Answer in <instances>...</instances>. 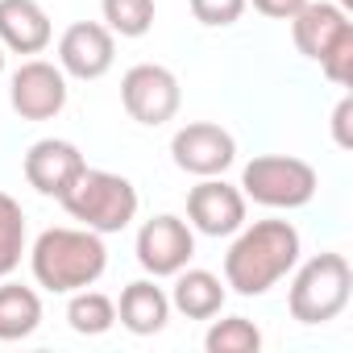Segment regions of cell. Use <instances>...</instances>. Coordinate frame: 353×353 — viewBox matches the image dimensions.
<instances>
[{"label":"cell","instance_id":"d6986e66","mask_svg":"<svg viewBox=\"0 0 353 353\" xmlns=\"http://www.w3.org/2000/svg\"><path fill=\"white\" fill-rule=\"evenodd\" d=\"M21 254H26V212L9 192H0V279H9L21 266Z\"/></svg>","mask_w":353,"mask_h":353},{"label":"cell","instance_id":"8992f818","mask_svg":"<svg viewBox=\"0 0 353 353\" xmlns=\"http://www.w3.org/2000/svg\"><path fill=\"white\" fill-rule=\"evenodd\" d=\"M320 179H316V166L291 154H262L254 162H245L241 170V196L262 204V208H303L312 204Z\"/></svg>","mask_w":353,"mask_h":353},{"label":"cell","instance_id":"e0dca14e","mask_svg":"<svg viewBox=\"0 0 353 353\" xmlns=\"http://www.w3.org/2000/svg\"><path fill=\"white\" fill-rule=\"evenodd\" d=\"M42 324V299L34 287L0 283V341H26Z\"/></svg>","mask_w":353,"mask_h":353},{"label":"cell","instance_id":"ffe728a7","mask_svg":"<svg viewBox=\"0 0 353 353\" xmlns=\"http://www.w3.org/2000/svg\"><path fill=\"white\" fill-rule=\"evenodd\" d=\"M204 349H208V353H258V349H262V332H258V324L245 320V316H225V320H216V324L208 328Z\"/></svg>","mask_w":353,"mask_h":353},{"label":"cell","instance_id":"7c38bea8","mask_svg":"<svg viewBox=\"0 0 353 353\" xmlns=\"http://www.w3.org/2000/svg\"><path fill=\"white\" fill-rule=\"evenodd\" d=\"M112 59H117V42H112V30L100 21H75L59 38V67L71 79H83V83L100 79L112 71Z\"/></svg>","mask_w":353,"mask_h":353},{"label":"cell","instance_id":"277c9868","mask_svg":"<svg viewBox=\"0 0 353 353\" xmlns=\"http://www.w3.org/2000/svg\"><path fill=\"white\" fill-rule=\"evenodd\" d=\"M291 34L303 59L320 63V71L332 83H349L353 75V21L345 9L328 5V0H307V5L291 17Z\"/></svg>","mask_w":353,"mask_h":353},{"label":"cell","instance_id":"ac0fdd59","mask_svg":"<svg viewBox=\"0 0 353 353\" xmlns=\"http://www.w3.org/2000/svg\"><path fill=\"white\" fill-rule=\"evenodd\" d=\"M67 324L79 332V336H100L117 324V303L100 291H71V303H67Z\"/></svg>","mask_w":353,"mask_h":353},{"label":"cell","instance_id":"9a60e30c","mask_svg":"<svg viewBox=\"0 0 353 353\" xmlns=\"http://www.w3.org/2000/svg\"><path fill=\"white\" fill-rule=\"evenodd\" d=\"M117 320L133 332V336H154L166 328L170 320V295L154 283V279H137L121 291V303H117Z\"/></svg>","mask_w":353,"mask_h":353},{"label":"cell","instance_id":"d4e9b609","mask_svg":"<svg viewBox=\"0 0 353 353\" xmlns=\"http://www.w3.org/2000/svg\"><path fill=\"white\" fill-rule=\"evenodd\" d=\"M0 75H5V46H0Z\"/></svg>","mask_w":353,"mask_h":353},{"label":"cell","instance_id":"7402d4cb","mask_svg":"<svg viewBox=\"0 0 353 353\" xmlns=\"http://www.w3.org/2000/svg\"><path fill=\"white\" fill-rule=\"evenodd\" d=\"M245 0H192V17L208 30H225L233 21H241Z\"/></svg>","mask_w":353,"mask_h":353},{"label":"cell","instance_id":"8fae6325","mask_svg":"<svg viewBox=\"0 0 353 353\" xmlns=\"http://www.w3.org/2000/svg\"><path fill=\"white\" fill-rule=\"evenodd\" d=\"M188 225L204 237H233L245 225V196L225 179H200L188 192Z\"/></svg>","mask_w":353,"mask_h":353},{"label":"cell","instance_id":"52a82bcc","mask_svg":"<svg viewBox=\"0 0 353 353\" xmlns=\"http://www.w3.org/2000/svg\"><path fill=\"white\" fill-rule=\"evenodd\" d=\"M121 104L137 125H166L174 112H179L183 92H179L174 71H166L158 63H137L121 79Z\"/></svg>","mask_w":353,"mask_h":353},{"label":"cell","instance_id":"cb8c5ba5","mask_svg":"<svg viewBox=\"0 0 353 353\" xmlns=\"http://www.w3.org/2000/svg\"><path fill=\"white\" fill-rule=\"evenodd\" d=\"M349 117H353V100L345 96V100L336 104V112H332V137H336V145H341V150H349V145H353V133H349Z\"/></svg>","mask_w":353,"mask_h":353},{"label":"cell","instance_id":"603a6c76","mask_svg":"<svg viewBox=\"0 0 353 353\" xmlns=\"http://www.w3.org/2000/svg\"><path fill=\"white\" fill-rule=\"evenodd\" d=\"M245 5H254L262 17H274V21H291L307 0H245Z\"/></svg>","mask_w":353,"mask_h":353},{"label":"cell","instance_id":"2e32d148","mask_svg":"<svg viewBox=\"0 0 353 353\" xmlns=\"http://www.w3.org/2000/svg\"><path fill=\"white\" fill-rule=\"evenodd\" d=\"M174 279V287H170V307L179 312V316H188V320H212V316H221V307H225V283L212 274V270H179V274H170Z\"/></svg>","mask_w":353,"mask_h":353},{"label":"cell","instance_id":"6da1fadb","mask_svg":"<svg viewBox=\"0 0 353 353\" xmlns=\"http://www.w3.org/2000/svg\"><path fill=\"white\" fill-rule=\"evenodd\" d=\"M225 254V287L237 295H266L299 262V229L291 221H254L233 233Z\"/></svg>","mask_w":353,"mask_h":353},{"label":"cell","instance_id":"5bb4252c","mask_svg":"<svg viewBox=\"0 0 353 353\" xmlns=\"http://www.w3.org/2000/svg\"><path fill=\"white\" fill-rule=\"evenodd\" d=\"M54 30L38 0H0V46L13 54H42Z\"/></svg>","mask_w":353,"mask_h":353},{"label":"cell","instance_id":"44dd1931","mask_svg":"<svg viewBox=\"0 0 353 353\" xmlns=\"http://www.w3.org/2000/svg\"><path fill=\"white\" fill-rule=\"evenodd\" d=\"M104 26L121 38H145L154 26V0H100Z\"/></svg>","mask_w":353,"mask_h":353},{"label":"cell","instance_id":"30bf717a","mask_svg":"<svg viewBox=\"0 0 353 353\" xmlns=\"http://www.w3.org/2000/svg\"><path fill=\"white\" fill-rule=\"evenodd\" d=\"M9 104L21 121H50L67 108V75L46 59H30L13 71Z\"/></svg>","mask_w":353,"mask_h":353},{"label":"cell","instance_id":"3957f363","mask_svg":"<svg viewBox=\"0 0 353 353\" xmlns=\"http://www.w3.org/2000/svg\"><path fill=\"white\" fill-rule=\"evenodd\" d=\"M67 208L71 221H79L92 233H121L133 225L137 216V188L125 179V174L112 170H92L83 166V174L67 188V196L59 200Z\"/></svg>","mask_w":353,"mask_h":353},{"label":"cell","instance_id":"5b68a950","mask_svg":"<svg viewBox=\"0 0 353 353\" xmlns=\"http://www.w3.org/2000/svg\"><path fill=\"white\" fill-rule=\"evenodd\" d=\"M349 295H353L349 258L345 254H316L295 270L287 307L299 324H328L349 307Z\"/></svg>","mask_w":353,"mask_h":353},{"label":"cell","instance_id":"ba28073f","mask_svg":"<svg viewBox=\"0 0 353 353\" xmlns=\"http://www.w3.org/2000/svg\"><path fill=\"white\" fill-rule=\"evenodd\" d=\"M133 250H137V262H141L145 274L170 279V274H179V270L192 262V254H196V233H192L188 221L162 212V216H150V221L137 229V245H133Z\"/></svg>","mask_w":353,"mask_h":353},{"label":"cell","instance_id":"9c48e42d","mask_svg":"<svg viewBox=\"0 0 353 353\" xmlns=\"http://www.w3.org/2000/svg\"><path fill=\"white\" fill-rule=\"evenodd\" d=\"M170 158L179 170L196 174V179H212V174H225L237 162V141L229 129L212 121H192L170 137Z\"/></svg>","mask_w":353,"mask_h":353},{"label":"cell","instance_id":"4fadbf2b","mask_svg":"<svg viewBox=\"0 0 353 353\" xmlns=\"http://www.w3.org/2000/svg\"><path fill=\"white\" fill-rule=\"evenodd\" d=\"M83 166L88 162H83L79 145L63 141V137H42V141H34L26 150V179H30V188L42 192V196H54V200L67 196V188L83 174Z\"/></svg>","mask_w":353,"mask_h":353},{"label":"cell","instance_id":"7a4b0ae2","mask_svg":"<svg viewBox=\"0 0 353 353\" xmlns=\"http://www.w3.org/2000/svg\"><path fill=\"white\" fill-rule=\"evenodd\" d=\"M108 266V250H104V237L92 233V229H46L38 233L34 250H30V270L38 279V287L54 291V295H71V291H83L92 287Z\"/></svg>","mask_w":353,"mask_h":353}]
</instances>
